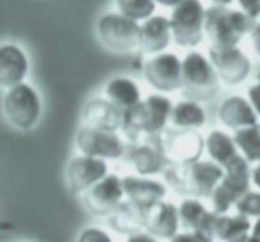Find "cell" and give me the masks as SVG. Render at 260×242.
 <instances>
[{
    "instance_id": "obj_11",
    "label": "cell",
    "mask_w": 260,
    "mask_h": 242,
    "mask_svg": "<svg viewBox=\"0 0 260 242\" xmlns=\"http://www.w3.org/2000/svg\"><path fill=\"white\" fill-rule=\"evenodd\" d=\"M75 146L82 155L96 157L102 160H118L125 157L126 152V145L119 132L100 130L86 125L77 130Z\"/></svg>"
},
{
    "instance_id": "obj_6",
    "label": "cell",
    "mask_w": 260,
    "mask_h": 242,
    "mask_svg": "<svg viewBox=\"0 0 260 242\" xmlns=\"http://www.w3.org/2000/svg\"><path fill=\"white\" fill-rule=\"evenodd\" d=\"M205 4L202 0H182L170 13L173 43L194 50L205 40Z\"/></svg>"
},
{
    "instance_id": "obj_29",
    "label": "cell",
    "mask_w": 260,
    "mask_h": 242,
    "mask_svg": "<svg viewBox=\"0 0 260 242\" xmlns=\"http://www.w3.org/2000/svg\"><path fill=\"white\" fill-rule=\"evenodd\" d=\"M114 8L119 15L141 23L155 15V0H114Z\"/></svg>"
},
{
    "instance_id": "obj_18",
    "label": "cell",
    "mask_w": 260,
    "mask_h": 242,
    "mask_svg": "<svg viewBox=\"0 0 260 242\" xmlns=\"http://www.w3.org/2000/svg\"><path fill=\"white\" fill-rule=\"evenodd\" d=\"M139 50L146 55H155L166 52L173 43L170 18L164 15H153L139 23Z\"/></svg>"
},
{
    "instance_id": "obj_31",
    "label": "cell",
    "mask_w": 260,
    "mask_h": 242,
    "mask_svg": "<svg viewBox=\"0 0 260 242\" xmlns=\"http://www.w3.org/2000/svg\"><path fill=\"white\" fill-rule=\"evenodd\" d=\"M77 242H112V237L107 230L100 226H87L77 237Z\"/></svg>"
},
{
    "instance_id": "obj_12",
    "label": "cell",
    "mask_w": 260,
    "mask_h": 242,
    "mask_svg": "<svg viewBox=\"0 0 260 242\" xmlns=\"http://www.w3.org/2000/svg\"><path fill=\"white\" fill-rule=\"evenodd\" d=\"M207 57L210 59L217 79L226 86H241L251 75V59L241 47L209 48Z\"/></svg>"
},
{
    "instance_id": "obj_36",
    "label": "cell",
    "mask_w": 260,
    "mask_h": 242,
    "mask_svg": "<svg viewBox=\"0 0 260 242\" xmlns=\"http://www.w3.org/2000/svg\"><path fill=\"white\" fill-rule=\"evenodd\" d=\"M170 242H203L194 231H178L175 237L170 238Z\"/></svg>"
},
{
    "instance_id": "obj_10",
    "label": "cell",
    "mask_w": 260,
    "mask_h": 242,
    "mask_svg": "<svg viewBox=\"0 0 260 242\" xmlns=\"http://www.w3.org/2000/svg\"><path fill=\"white\" fill-rule=\"evenodd\" d=\"M143 77L155 93L170 94L182 89V59L173 52L148 55L143 64Z\"/></svg>"
},
{
    "instance_id": "obj_27",
    "label": "cell",
    "mask_w": 260,
    "mask_h": 242,
    "mask_svg": "<svg viewBox=\"0 0 260 242\" xmlns=\"http://www.w3.org/2000/svg\"><path fill=\"white\" fill-rule=\"evenodd\" d=\"M210 210L205 206V203L200 198H184L178 203V219L180 228L185 231H194L202 226L209 217Z\"/></svg>"
},
{
    "instance_id": "obj_23",
    "label": "cell",
    "mask_w": 260,
    "mask_h": 242,
    "mask_svg": "<svg viewBox=\"0 0 260 242\" xmlns=\"http://www.w3.org/2000/svg\"><path fill=\"white\" fill-rule=\"evenodd\" d=\"M146 212L148 210L141 209V206L134 205V203H130L128 199H123L105 219H107V224L116 233H121L128 237V235L136 233V231L145 230Z\"/></svg>"
},
{
    "instance_id": "obj_5",
    "label": "cell",
    "mask_w": 260,
    "mask_h": 242,
    "mask_svg": "<svg viewBox=\"0 0 260 242\" xmlns=\"http://www.w3.org/2000/svg\"><path fill=\"white\" fill-rule=\"evenodd\" d=\"M219 79L210 59L200 50H189L182 59V89L191 100L205 101L216 96Z\"/></svg>"
},
{
    "instance_id": "obj_34",
    "label": "cell",
    "mask_w": 260,
    "mask_h": 242,
    "mask_svg": "<svg viewBox=\"0 0 260 242\" xmlns=\"http://www.w3.org/2000/svg\"><path fill=\"white\" fill-rule=\"evenodd\" d=\"M249 41H251L253 52L256 54V57L260 59V20H256L253 23L251 30H249Z\"/></svg>"
},
{
    "instance_id": "obj_21",
    "label": "cell",
    "mask_w": 260,
    "mask_h": 242,
    "mask_svg": "<svg viewBox=\"0 0 260 242\" xmlns=\"http://www.w3.org/2000/svg\"><path fill=\"white\" fill-rule=\"evenodd\" d=\"M145 230L152 233L157 238H166L170 240L171 237L180 231V219H178V206L173 201H162L155 203L150 206L146 212Z\"/></svg>"
},
{
    "instance_id": "obj_16",
    "label": "cell",
    "mask_w": 260,
    "mask_h": 242,
    "mask_svg": "<svg viewBox=\"0 0 260 242\" xmlns=\"http://www.w3.org/2000/svg\"><path fill=\"white\" fill-rule=\"evenodd\" d=\"M125 155L128 164L134 167L136 175H141V177H155L164 173L170 166L155 137L132 143L130 146H126Z\"/></svg>"
},
{
    "instance_id": "obj_13",
    "label": "cell",
    "mask_w": 260,
    "mask_h": 242,
    "mask_svg": "<svg viewBox=\"0 0 260 242\" xmlns=\"http://www.w3.org/2000/svg\"><path fill=\"white\" fill-rule=\"evenodd\" d=\"M125 199L121 177L107 173L82 194V203L89 214L96 217H107Z\"/></svg>"
},
{
    "instance_id": "obj_19",
    "label": "cell",
    "mask_w": 260,
    "mask_h": 242,
    "mask_svg": "<svg viewBox=\"0 0 260 242\" xmlns=\"http://www.w3.org/2000/svg\"><path fill=\"white\" fill-rule=\"evenodd\" d=\"M82 123L100 130L119 132L123 125V112L105 96H94L84 103Z\"/></svg>"
},
{
    "instance_id": "obj_14",
    "label": "cell",
    "mask_w": 260,
    "mask_h": 242,
    "mask_svg": "<svg viewBox=\"0 0 260 242\" xmlns=\"http://www.w3.org/2000/svg\"><path fill=\"white\" fill-rule=\"evenodd\" d=\"M107 173H109L107 160L79 153L73 159H70L68 166H66L64 177H66L68 189L73 194H84L87 189L93 187Z\"/></svg>"
},
{
    "instance_id": "obj_35",
    "label": "cell",
    "mask_w": 260,
    "mask_h": 242,
    "mask_svg": "<svg viewBox=\"0 0 260 242\" xmlns=\"http://www.w3.org/2000/svg\"><path fill=\"white\" fill-rule=\"evenodd\" d=\"M126 242H160V240L157 237H153L152 233H148L146 230H141V231H136V233L128 235Z\"/></svg>"
},
{
    "instance_id": "obj_24",
    "label": "cell",
    "mask_w": 260,
    "mask_h": 242,
    "mask_svg": "<svg viewBox=\"0 0 260 242\" xmlns=\"http://www.w3.org/2000/svg\"><path fill=\"white\" fill-rule=\"evenodd\" d=\"M207 123V111L202 101L184 98L173 103L170 114V125L175 128H187V130H200Z\"/></svg>"
},
{
    "instance_id": "obj_4",
    "label": "cell",
    "mask_w": 260,
    "mask_h": 242,
    "mask_svg": "<svg viewBox=\"0 0 260 242\" xmlns=\"http://www.w3.org/2000/svg\"><path fill=\"white\" fill-rule=\"evenodd\" d=\"M2 112L13 128L22 132L32 130L43 114L40 91L29 82H20L9 87L2 98Z\"/></svg>"
},
{
    "instance_id": "obj_2",
    "label": "cell",
    "mask_w": 260,
    "mask_h": 242,
    "mask_svg": "<svg viewBox=\"0 0 260 242\" xmlns=\"http://www.w3.org/2000/svg\"><path fill=\"white\" fill-rule=\"evenodd\" d=\"M166 184L175 192L185 198H210L216 185L223 177V167L210 159H200L185 166H168L164 171Z\"/></svg>"
},
{
    "instance_id": "obj_22",
    "label": "cell",
    "mask_w": 260,
    "mask_h": 242,
    "mask_svg": "<svg viewBox=\"0 0 260 242\" xmlns=\"http://www.w3.org/2000/svg\"><path fill=\"white\" fill-rule=\"evenodd\" d=\"M104 96L125 114L126 111H130L141 101L143 93L139 84L134 79L118 75L107 80V84L104 87Z\"/></svg>"
},
{
    "instance_id": "obj_38",
    "label": "cell",
    "mask_w": 260,
    "mask_h": 242,
    "mask_svg": "<svg viewBox=\"0 0 260 242\" xmlns=\"http://www.w3.org/2000/svg\"><path fill=\"white\" fill-rule=\"evenodd\" d=\"M249 180H251V185L260 191V162H256L255 166L251 167V173H249Z\"/></svg>"
},
{
    "instance_id": "obj_41",
    "label": "cell",
    "mask_w": 260,
    "mask_h": 242,
    "mask_svg": "<svg viewBox=\"0 0 260 242\" xmlns=\"http://www.w3.org/2000/svg\"><path fill=\"white\" fill-rule=\"evenodd\" d=\"M246 242H248V240H246Z\"/></svg>"
},
{
    "instance_id": "obj_7",
    "label": "cell",
    "mask_w": 260,
    "mask_h": 242,
    "mask_svg": "<svg viewBox=\"0 0 260 242\" xmlns=\"http://www.w3.org/2000/svg\"><path fill=\"white\" fill-rule=\"evenodd\" d=\"M139 25L118 11L102 13L96 20V38L104 48L112 54H130L139 50Z\"/></svg>"
},
{
    "instance_id": "obj_33",
    "label": "cell",
    "mask_w": 260,
    "mask_h": 242,
    "mask_svg": "<svg viewBox=\"0 0 260 242\" xmlns=\"http://www.w3.org/2000/svg\"><path fill=\"white\" fill-rule=\"evenodd\" d=\"M246 98L249 100L253 111L256 112V116H258V119H260V80L248 87V96Z\"/></svg>"
},
{
    "instance_id": "obj_3",
    "label": "cell",
    "mask_w": 260,
    "mask_h": 242,
    "mask_svg": "<svg viewBox=\"0 0 260 242\" xmlns=\"http://www.w3.org/2000/svg\"><path fill=\"white\" fill-rule=\"evenodd\" d=\"M253 23V20L232 6H209L205 11V38L212 48L239 47Z\"/></svg>"
},
{
    "instance_id": "obj_8",
    "label": "cell",
    "mask_w": 260,
    "mask_h": 242,
    "mask_svg": "<svg viewBox=\"0 0 260 242\" xmlns=\"http://www.w3.org/2000/svg\"><path fill=\"white\" fill-rule=\"evenodd\" d=\"M249 173H251V166L242 155L235 157L228 166L223 167V177L210 194L214 212L226 214L234 209L237 199L251 187Z\"/></svg>"
},
{
    "instance_id": "obj_26",
    "label": "cell",
    "mask_w": 260,
    "mask_h": 242,
    "mask_svg": "<svg viewBox=\"0 0 260 242\" xmlns=\"http://www.w3.org/2000/svg\"><path fill=\"white\" fill-rule=\"evenodd\" d=\"M205 153L212 162L219 164L221 167L228 166L235 157L241 155L235 146L234 135L219 128H214L205 135Z\"/></svg>"
},
{
    "instance_id": "obj_25",
    "label": "cell",
    "mask_w": 260,
    "mask_h": 242,
    "mask_svg": "<svg viewBox=\"0 0 260 242\" xmlns=\"http://www.w3.org/2000/svg\"><path fill=\"white\" fill-rule=\"evenodd\" d=\"M251 221L241 214H217L214 221V240L221 242H246Z\"/></svg>"
},
{
    "instance_id": "obj_30",
    "label": "cell",
    "mask_w": 260,
    "mask_h": 242,
    "mask_svg": "<svg viewBox=\"0 0 260 242\" xmlns=\"http://www.w3.org/2000/svg\"><path fill=\"white\" fill-rule=\"evenodd\" d=\"M234 210L241 216H246L248 219H256L260 217V191H246L241 198L237 199V203L234 205Z\"/></svg>"
},
{
    "instance_id": "obj_28",
    "label": "cell",
    "mask_w": 260,
    "mask_h": 242,
    "mask_svg": "<svg viewBox=\"0 0 260 242\" xmlns=\"http://www.w3.org/2000/svg\"><path fill=\"white\" fill-rule=\"evenodd\" d=\"M234 141L239 153L248 160L249 164L260 162V121L251 127L241 128L234 132Z\"/></svg>"
},
{
    "instance_id": "obj_20",
    "label": "cell",
    "mask_w": 260,
    "mask_h": 242,
    "mask_svg": "<svg viewBox=\"0 0 260 242\" xmlns=\"http://www.w3.org/2000/svg\"><path fill=\"white\" fill-rule=\"evenodd\" d=\"M217 119L228 130H241L251 127L258 121V116L253 111L251 103L242 94H230L217 107Z\"/></svg>"
},
{
    "instance_id": "obj_17",
    "label": "cell",
    "mask_w": 260,
    "mask_h": 242,
    "mask_svg": "<svg viewBox=\"0 0 260 242\" xmlns=\"http://www.w3.org/2000/svg\"><path fill=\"white\" fill-rule=\"evenodd\" d=\"M123 194L130 203L148 210L155 203L166 199L168 187L164 182L153 177H141V175H126L121 177Z\"/></svg>"
},
{
    "instance_id": "obj_40",
    "label": "cell",
    "mask_w": 260,
    "mask_h": 242,
    "mask_svg": "<svg viewBox=\"0 0 260 242\" xmlns=\"http://www.w3.org/2000/svg\"><path fill=\"white\" fill-rule=\"evenodd\" d=\"M210 6H232L235 0H209Z\"/></svg>"
},
{
    "instance_id": "obj_1",
    "label": "cell",
    "mask_w": 260,
    "mask_h": 242,
    "mask_svg": "<svg viewBox=\"0 0 260 242\" xmlns=\"http://www.w3.org/2000/svg\"><path fill=\"white\" fill-rule=\"evenodd\" d=\"M171 109L173 100L168 94L152 93L143 96L136 107L123 114V125L119 132H123V135L132 143L157 137L170 125Z\"/></svg>"
},
{
    "instance_id": "obj_37",
    "label": "cell",
    "mask_w": 260,
    "mask_h": 242,
    "mask_svg": "<svg viewBox=\"0 0 260 242\" xmlns=\"http://www.w3.org/2000/svg\"><path fill=\"white\" fill-rule=\"evenodd\" d=\"M248 242H260V217H256L251 223V228H249L248 233Z\"/></svg>"
},
{
    "instance_id": "obj_15",
    "label": "cell",
    "mask_w": 260,
    "mask_h": 242,
    "mask_svg": "<svg viewBox=\"0 0 260 242\" xmlns=\"http://www.w3.org/2000/svg\"><path fill=\"white\" fill-rule=\"evenodd\" d=\"M30 72L29 54L22 45L15 41L0 43V87L9 89L20 82H25Z\"/></svg>"
},
{
    "instance_id": "obj_9",
    "label": "cell",
    "mask_w": 260,
    "mask_h": 242,
    "mask_svg": "<svg viewBox=\"0 0 260 242\" xmlns=\"http://www.w3.org/2000/svg\"><path fill=\"white\" fill-rule=\"evenodd\" d=\"M155 141L171 166H185L196 162L205 152V137L200 134V130L171 127L157 135Z\"/></svg>"
},
{
    "instance_id": "obj_32",
    "label": "cell",
    "mask_w": 260,
    "mask_h": 242,
    "mask_svg": "<svg viewBox=\"0 0 260 242\" xmlns=\"http://www.w3.org/2000/svg\"><path fill=\"white\" fill-rule=\"evenodd\" d=\"M239 11H242L249 20L256 22L260 20V0H235Z\"/></svg>"
},
{
    "instance_id": "obj_39",
    "label": "cell",
    "mask_w": 260,
    "mask_h": 242,
    "mask_svg": "<svg viewBox=\"0 0 260 242\" xmlns=\"http://www.w3.org/2000/svg\"><path fill=\"white\" fill-rule=\"evenodd\" d=\"M182 0H155V4L160 6V8H166V9H173L175 6L180 4Z\"/></svg>"
}]
</instances>
